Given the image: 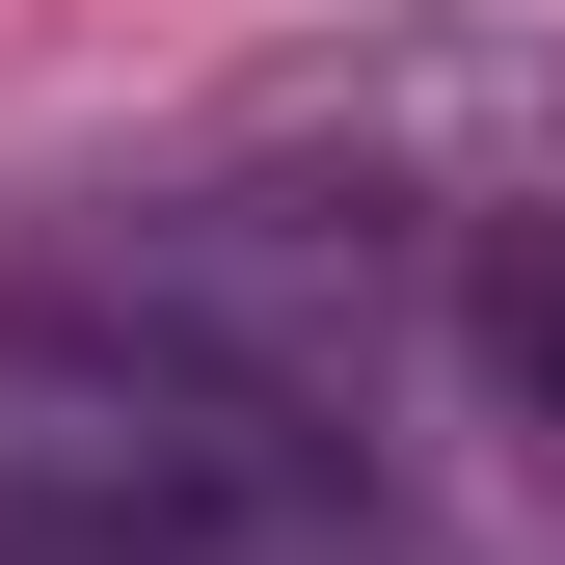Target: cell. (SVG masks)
Wrapping results in <instances>:
<instances>
[{
	"mask_svg": "<svg viewBox=\"0 0 565 565\" xmlns=\"http://www.w3.org/2000/svg\"><path fill=\"white\" fill-rule=\"evenodd\" d=\"M0 565H162V539H108L82 484H28V458H0Z\"/></svg>",
	"mask_w": 565,
	"mask_h": 565,
	"instance_id": "obj_1",
	"label": "cell"
}]
</instances>
